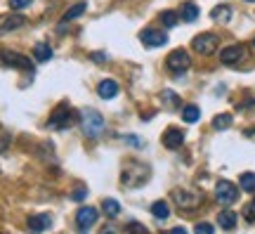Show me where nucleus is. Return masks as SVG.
Returning a JSON list of instances; mask_svg holds the SVG:
<instances>
[{"instance_id":"obj_1","label":"nucleus","mask_w":255,"mask_h":234,"mask_svg":"<svg viewBox=\"0 0 255 234\" xmlns=\"http://www.w3.org/2000/svg\"><path fill=\"white\" fill-rule=\"evenodd\" d=\"M74 123H81V114H78V111H74V109H71L69 104H59L52 111V116H50V123H47V128L62 130V128H69V126H74Z\"/></svg>"},{"instance_id":"obj_2","label":"nucleus","mask_w":255,"mask_h":234,"mask_svg":"<svg viewBox=\"0 0 255 234\" xmlns=\"http://www.w3.org/2000/svg\"><path fill=\"white\" fill-rule=\"evenodd\" d=\"M81 126H83V133L87 135V138H97L102 130H104V118H102V114L99 111H95V109H85L83 114H81Z\"/></svg>"},{"instance_id":"obj_3","label":"nucleus","mask_w":255,"mask_h":234,"mask_svg":"<svg viewBox=\"0 0 255 234\" xmlns=\"http://www.w3.org/2000/svg\"><path fill=\"white\" fill-rule=\"evenodd\" d=\"M215 199L220 203H234L236 199H239V189H236V185L229 180H220L217 185H215Z\"/></svg>"},{"instance_id":"obj_4","label":"nucleus","mask_w":255,"mask_h":234,"mask_svg":"<svg viewBox=\"0 0 255 234\" xmlns=\"http://www.w3.org/2000/svg\"><path fill=\"white\" fill-rule=\"evenodd\" d=\"M191 47L199 54H212L217 50V36L215 33H201L191 41Z\"/></svg>"},{"instance_id":"obj_5","label":"nucleus","mask_w":255,"mask_h":234,"mask_svg":"<svg viewBox=\"0 0 255 234\" xmlns=\"http://www.w3.org/2000/svg\"><path fill=\"white\" fill-rule=\"evenodd\" d=\"M97 218H99V211H97V208H92V206H83L81 211L76 213V225H78L81 232H87V230L97 223Z\"/></svg>"},{"instance_id":"obj_6","label":"nucleus","mask_w":255,"mask_h":234,"mask_svg":"<svg viewBox=\"0 0 255 234\" xmlns=\"http://www.w3.org/2000/svg\"><path fill=\"white\" fill-rule=\"evenodd\" d=\"M172 201L177 203L180 208H196L201 203V194L189 189H175L172 191Z\"/></svg>"},{"instance_id":"obj_7","label":"nucleus","mask_w":255,"mask_h":234,"mask_svg":"<svg viewBox=\"0 0 255 234\" xmlns=\"http://www.w3.org/2000/svg\"><path fill=\"white\" fill-rule=\"evenodd\" d=\"M168 69L175 71V74L187 71V69H189V54L184 52V50H172V52L168 54Z\"/></svg>"},{"instance_id":"obj_8","label":"nucleus","mask_w":255,"mask_h":234,"mask_svg":"<svg viewBox=\"0 0 255 234\" xmlns=\"http://www.w3.org/2000/svg\"><path fill=\"white\" fill-rule=\"evenodd\" d=\"M0 59L7 64V66H14V69H24V71H31L33 69V64L29 62V57H24V54L19 52H0Z\"/></svg>"},{"instance_id":"obj_9","label":"nucleus","mask_w":255,"mask_h":234,"mask_svg":"<svg viewBox=\"0 0 255 234\" xmlns=\"http://www.w3.org/2000/svg\"><path fill=\"white\" fill-rule=\"evenodd\" d=\"M139 41L144 43L147 47H161L168 43V36L163 31H156V29H147V31L139 33Z\"/></svg>"},{"instance_id":"obj_10","label":"nucleus","mask_w":255,"mask_h":234,"mask_svg":"<svg viewBox=\"0 0 255 234\" xmlns=\"http://www.w3.org/2000/svg\"><path fill=\"white\" fill-rule=\"evenodd\" d=\"M163 144L168 149H180L184 144V133H182L180 128H168L163 133Z\"/></svg>"},{"instance_id":"obj_11","label":"nucleus","mask_w":255,"mask_h":234,"mask_svg":"<svg viewBox=\"0 0 255 234\" xmlns=\"http://www.w3.org/2000/svg\"><path fill=\"white\" fill-rule=\"evenodd\" d=\"M50 225H52V218H50L47 213H36V215H31V218H29V230H31V232H36V234L45 232Z\"/></svg>"},{"instance_id":"obj_12","label":"nucleus","mask_w":255,"mask_h":234,"mask_svg":"<svg viewBox=\"0 0 255 234\" xmlns=\"http://www.w3.org/2000/svg\"><path fill=\"white\" fill-rule=\"evenodd\" d=\"M83 12H85V2H76L74 7H69V10L64 12V17H62V21H59V26H57V31L64 33L66 31V24H69L71 19H76V17H81Z\"/></svg>"},{"instance_id":"obj_13","label":"nucleus","mask_w":255,"mask_h":234,"mask_svg":"<svg viewBox=\"0 0 255 234\" xmlns=\"http://www.w3.org/2000/svg\"><path fill=\"white\" fill-rule=\"evenodd\" d=\"M26 24V17H21V14H10V17H2L0 19V33H7V31H14V29H19Z\"/></svg>"},{"instance_id":"obj_14","label":"nucleus","mask_w":255,"mask_h":234,"mask_svg":"<svg viewBox=\"0 0 255 234\" xmlns=\"http://www.w3.org/2000/svg\"><path fill=\"white\" fill-rule=\"evenodd\" d=\"M241 57H244V47H241V45H229V47H224L222 54H220L222 64H236V62H241Z\"/></svg>"},{"instance_id":"obj_15","label":"nucleus","mask_w":255,"mask_h":234,"mask_svg":"<svg viewBox=\"0 0 255 234\" xmlns=\"http://www.w3.org/2000/svg\"><path fill=\"white\" fill-rule=\"evenodd\" d=\"M97 93H99L102 99H111V97L118 95V83L111 81V78H104V81H99V85H97Z\"/></svg>"},{"instance_id":"obj_16","label":"nucleus","mask_w":255,"mask_h":234,"mask_svg":"<svg viewBox=\"0 0 255 234\" xmlns=\"http://www.w3.org/2000/svg\"><path fill=\"white\" fill-rule=\"evenodd\" d=\"M33 57H36V62H50V59H52V47H50L47 43H36Z\"/></svg>"},{"instance_id":"obj_17","label":"nucleus","mask_w":255,"mask_h":234,"mask_svg":"<svg viewBox=\"0 0 255 234\" xmlns=\"http://www.w3.org/2000/svg\"><path fill=\"white\" fill-rule=\"evenodd\" d=\"M211 17L217 21V24H227V21L232 19V10H229V5H217V7L211 12Z\"/></svg>"},{"instance_id":"obj_18","label":"nucleus","mask_w":255,"mask_h":234,"mask_svg":"<svg viewBox=\"0 0 255 234\" xmlns=\"http://www.w3.org/2000/svg\"><path fill=\"white\" fill-rule=\"evenodd\" d=\"M217 223H220L222 230H234V227H236V213L234 211H222L220 215H217Z\"/></svg>"},{"instance_id":"obj_19","label":"nucleus","mask_w":255,"mask_h":234,"mask_svg":"<svg viewBox=\"0 0 255 234\" xmlns=\"http://www.w3.org/2000/svg\"><path fill=\"white\" fill-rule=\"evenodd\" d=\"M151 213H154V218L166 220V218L170 215V206L166 201H154V203H151Z\"/></svg>"},{"instance_id":"obj_20","label":"nucleus","mask_w":255,"mask_h":234,"mask_svg":"<svg viewBox=\"0 0 255 234\" xmlns=\"http://www.w3.org/2000/svg\"><path fill=\"white\" fill-rule=\"evenodd\" d=\"M180 17L184 21H196V17H199V7H196L194 2H187V5H182Z\"/></svg>"},{"instance_id":"obj_21","label":"nucleus","mask_w":255,"mask_h":234,"mask_svg":"<svg viewBox=\"0 0 255 234\" xmlns=\"http://www.w3.org/2000/svg\"><path fill=\"white\" fill-rule=\"evenodd\" d=\"M199 116H201V111H199V106L196 104H189V106H184V109H182V118H184L187 123H196Z\"/></svg>"},{"instance_id":"obj_22","label":"nucleus","mask_w":255,"mask_h":234,"mask_svg":"<svg viewBox=\"0 0 255 234\" xmlns=\"http://www.w3.org/2000/svg\"><path fill=\"white\" fill-rule=\"evenodd\" d=\"M102 211H104L109 218H116L118 213H121V206H118L116 199H104V201H102Z\"/></svg>"},{"instance_id":"obj_23","label":"nucleus","mask_w":255,"mask_h":234,"mask_svg":"<svg viewBox=\"0 0 255 234\" xmlns=\"http://www.w3.org/2000/svg\"><path fill=\"white\" fill-rule=\"evenodd\" d=\"M229 126H232V116L229 114H220V116L212 118V128L215 130H224V128H229Z\"/></svg>"},{"instance_id":"obj_24","label":"nucleus","mask_w":255,"mask_h":234,"mask_svg":"<svg viewBox=\"0 0 255 234\" xmlns=\"http://www.w3.org/2000/svg\"><path fill=\"white\" fill-rule=\"evenodd\" d=\"M239 182H241V189L244 191H255V173H244Z\"/></svg>"},{"instance_id":"obj_25","label":"nucleus","mask_w":255,"mask_h":234,"mask_svg":"<svg viewBox=\"0 0 255 234\" xmlns=\"http://www.w3.org/2000/svg\"><path fill=\"white\" fill-rule=\"evenodd\" d=\"M161 21H163V26H166V29H172V26H177V14H175V12H163V14H161Z\"/></svg>"},{"instance_id":"obj_26","label":"nucleus","mask_w":255,"mask_h":234,"mask_svg":"<svg viewBox=\"0 0 255 234\" xmlns=\"http://www.w3.org/2000/svg\"><path fill=\"white\" fill-rule=\"evenodd\" d=\"M163 102H166L170 109H175V106H180V97L175 95L172 90H166V93H163Z\"/></svg>"},{"instance_id":"obj_27","label":"nucleus","mask_w":255,"mask_h":234,"mask_svg":"<svg viewBox=\"0 0 255 234\" xmlns=\"http://www.w3.org/2000/svg\"><path fill=\"white\" fill-rule=\"evenodd\" d=\"M194 234H215V227L211 223H199L194 227Z\"/></svg>"},{"instance_id":"obj_28","label":"nucleus","mask_w":255,"mask_h":234,"mask_svg":"<svg viewBox=\"0 0 255 234\" xmlns=\"http://www.w3.org/2000/svg\"><path fill=\"white\" fill-rule=\"evenodd\" d=\"M128 232L130 234H149L147 227H144V225H139V223H128Z\"/></svg>"},{"instance_id":"obj_29","label":"nucleus","mask_w":255,"mask_h":234,"mask_svg":"<svg viewBox=\"0 0 255 234\" xmlns=\"http://www.w3.org/2000/svg\"><path fill=\"white\" fill-rule=\"evenodd\" d=\"M244 218L246 223H255V203H248L244 208Z\"/></svg>"},{"instance_id":"obj_30","label":"nucleus","mask_w":255,"mask_h":234,"mask_svg":"<svg viewBox=\"0 0 255 234\" xmlns=\"http://www.w3.org/2000/svg\"><path fill=\"white\" fill-rule=\"evenodd\" d=\"M85 196H87V191H85V187H76V189L71 191V199H74V201H83Z\"/></svg>"},{"instance_id":"obj_31","label":"nucleus","mask_w":255,"mask_h":234,"mask_svg":"<svg viewBox=\"0 0 255 234\" xmlns=\"http://www.w3.org/2000/svg\"><path fill=\"white\" fill-rule=\"evenodd\" d=\"M29 5H31V0H10L12 10H24V7H29Z\"/></svg>"},{"instance_id":"obj_32","label":"nucleus","mask_w":255,"mask_h":234,"mask_svg":"<svg viewBox=\"0 0 255 234\" xmlns=\"http://www.w3.org/2000/svg\"><path fill=\"white\" fill-rule=\"evenodd\" d=\"M128 142H130V144H135V147H142V142L137 140V135H130V138H128Z\"/></svg>"},{"instance_id":"obj_33","label":"nucleus","mask_w":255,"mask_h":234,"mask_svg":"<svg viewBox=\"0 0 255 234\" xmlns=\"http://www.w3.org/2000/svg\"><path fill=\"white\" fill-rule=\"evenodd\" d=\"M92 59L102 64V62H104V52H95V54H92Z\"/></svg>"},{"instance_id":"obj_34","label":"nucleus","mask_w":255,"mask_h":234,"mask_svg":"<svg viewBox=\"0 0 255 234\" xmlns=\"http://www.w3.org/2000/svg\"><path fill=\"white\" fill-rule=\"evenodd\" d=\"M170 234H187L184 227H175V230H170Z\"/></svg>"},{"instance_id":"obj_35","label":"nucleus","mask_w":255,"mask_h":234,"mask_svg":"<svg viewBox=\"0 0 255 234\" xmlns=\"http://www.w3.org/2000/svg\"><path fill=\"white\" fill-rule=\"evenodd\" d=\"M102 234H116V230H114V227H109V225H106L104 230H102Z\"/></svg>"},{"instance_id":"obj_36","label":"nucleus","mask_w":255,"mask_h":234,"mask_svg":"<svg viewBox=\"0 0 255 234\" xmlns=\"http://www.w3.org/2000/svg\"><path fill=\"white\" fill-rule=\"evenodd\" d=\"M248 2H255V0H248Z\"/></svg>"},{"instance_id":"obj_37","label":"nucleus","mask_w":255,"mask_h":234,"mask_svg":"<svg viewBox=\"0 0 255 234\" xmlns=\"http://www.w3.org/2000/svg\"><path fill=\"white\" fill-rule=\"evenodd\" d=\"M253 203H255V201H253Z\"/></svg>"},{"instance_id":"obj_38","label":"nucleus","mask_w":255,"mask_h":234,"mask_svg":"<svg viewBox=\"0 0 255 234\" xmlns=\"http://www.w3.org/2000/svg\"><path fill=\"white\" fill-rule=\"evenodd\" d=\"M253 43H255V41H253Z\"/></svg>"}]
</instances>
